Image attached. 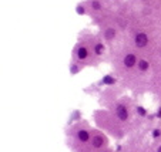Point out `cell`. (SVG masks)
Returning <instances> with one entry per match:
<instances>
[{
	"mask_svg": "<svg viewBox=\"0 0 161 152\" xmlns=\"http://www.w3.org/2000/svg\"><path fill=\"white\" fill-rule=\"evenodd\" d=\"M93 144H94V146H101V144H103V138H101V137H96L94 141H93Z\"/></svg>",
	"mask_w": 161,
	"mask_h": 152,
	"instance_id": "52a82bcc",
	"label": "cell"
},
{
	"mask_svg": "<svg viewBox=\"0 0 161 152\" xmlns=\"http://www.w3.org/2000/svg\"><path fill=\"white\" fill-rule=\"evenodd\" d=\"M104 82H107V84L110 82V84H111V82H114V80H113L111 77H106V78H104Z\"/></svg>",
	"mask_w": 161,
	"mask_h": 152,
	"instance_id": "9c48e42d",
	"label": "cell"
},
{
	"mask_svg": "<svg viewBox=\"0 0 161 152\" xmlns=\"http://www.w3.org/2000/svg\"><path fill=\"white\" fill-rule=\"evenodd\" d=\"M124 64H125V67H133L134 64H136V55H134V54H128V55H125V58H124Z\"/></svg>",
	"mask_w": 161,
	"mask_h": 152,
	"instance_id": "7a4b0ae2",
	"label": "cell"
},
{
	"mask_svg": "<svg viewBox=\"0 0 161 152\" xmlns=\"http://www.w3.org/2000/svg\"><path fill=\"white\" fill-rule=\"evenodd\" d=\"M138 113H140V115H144V114H146V110H144V108H138Z\"/></svg>",
	"mask_w": 161,
	"mask_h": 152,
	"instance_id": "8fae6325",
	"label": "cell"
},
{
	"mask_svg": "<svg viewBox=\"0 0 161 152\" xmlns=\"http://www.w3.org/2000/svg\"><path fill=\"white\" fill-rule=\"evenodd\" d=\"M101 51H103V46H101V44L96 46V53H101Z\"/></svg>",
	"mask_w": 161,
	"mask_h": 152,
	"instance_id": "30bf717a",
	"label": "cell"
},
{
	"mask_svg": "<svg viewBox=\"0 0 161 152\" xmlns=\"http://www.w3.org/2000/svg\"><path fill=\"white\" fill-rule=\"evenodd\" d=\"M93 7H94V9H98V7H100V4H98V2H94V3H93Z\"/></svg>",
	"mask_w": 161,
	"mask_h": 152,
	"instance_id": "7c38bea8",
	"label": "cell"
},
{
	"mask_svg": "<svg viewBox=\"0 0 161 152\" xmlns=\"http://www.w3.org/2000/svg\"><path fill=\"white\" fill-rule=\"evenodd\" d=\"M136 44L137 47H144L147 44V34L144 33H138L136 37Z\"/></svg>",
	"mask_w": 161,
	"mask_h": 152,
	"instance_id": "6da1fadb",
	"label": "cell"
},
{
	"mask_svg": "<svg viewBox=\"0 0 161 152\" xmlns=\"http://www.w3.org/2000/svg\"><path fill=\"white\" fill-rule=\"evenodd\" d=\"M88 132L87 131H80L79 132V139L80 141H83V142H86V141H88Z\"/></svg>",
	"mask_w": 161,
	"mask_h": 152,
	"instance_id": "277c9868",
	"label": "cell"
},
{
	"mask_svg": "<svg viewBox=\"0 0 161 152\" xmlns=\"http://www.w3.org/2000/svg\"><path fill=\"white\" fill-rule=\"evenodd\" d=\"M117 117H119L120 119H125V118H127V110H125L123 105L117 107Z\"/></svg>",
	"mask_w": 161,
	"mask_h": 152,
	"instance_id": "3957f363",
	"label": "cell"
},
{
	"mask_svg": "<svg viewBox=\"0 0 161 152\" xmlns=\"http://www.w3.org/2000/svg\"><path fill=\"white\" fill-rule=\"evenodd\" d=\"M77 55H79V58H81V60H83V58H86V57H87V50H86L84 47H81V49L79 50V54H77Z\"/></svg>",
	"mask_w": 161,
	"mask_h": 152,
	"instance_id": "5b68a950",
	"label": "cell"
},
{
	"mask_svg": "<svg viewBox=\"0 0 161 152\" xmlns=\"http://www.w3.org/2000/svg\"><path fill=\"white\" fill-rule=\"evenodd\" d=\"M158 152H161V146H160V148H158Z\"/></svg>",
	"mask_w": 161,
	"mask_h": 152,
	"instance_id": "5bb4252c",
	"label": "cell"
},
{
	"mask_svg": "<svg viewBox=\"0 0 161 152\" xmlns=\"http://www.w3.org/2000/svg\"><path fill=\"white\" fill-rule=\"evenodd\" d=\"M113 37H114V30L110 29V30L106 31V39H113Z\"/></svg>",
	"mask_w": 161,
	"mask_h": 152,
	"instance_id": "ba28073f",
	"label": "cell"
},
{
	"mask_svg": "<svg viewBox=\"0 0 161 152\" xmlns=\"http://www.w3.org/2000/svg\"><path fill=\"white\" fill-rule=\"evenodd\" d=\"M138 66H140V70H143V71H146L147 68H148V63H147V61H144V60H141Z\"/></svg>",
	"mask_w": 161,
	"mask_h": 152,
	"instance_id": "8992f818",
	"label": "cell"
},
{
	"mask_svg": "<svg viewBox=\"0 0 161 152\" xmlns=\"http://www.w3.org/2000/svg\"><path fill=\"white\" fill-rule=\"evenodd\" d=\"M153 135H154V137H158V135H160V131H158V129H155V131L153 132Z\"/></svg>",
	"mask_w": 161,
	"mask_h": 152,
	"instance_id": "4fadbf2b",
	"label": "cell"
}]
</instances>
